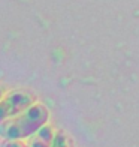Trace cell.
Instances as JSON below:
<instances>
[{
  "mask_svg": "<svg viewBox=\"0 0 139 147\" xmlns=\"http://www.w3.org/2000/svg\"><path fill=\"white\" fill-rule=\"evenodd\" d=\"M54 137H55L54 129L43 125L35 135L29 138V143L25 144H27V147H51Z\"/></svg>",
  "mask_w": 139,
  "mask_h": 147,
  "instance_id": "cell-2",
  "label": "cell"
},
{
  "mask_svg": "<svg viewBox=\"0 0 139 147\" xmlns=\"http://www.w3.org/2000/svg\"><path fill=\"white\" fill-rule=\"evenodd\" d=\"M0 147H27V144L23 143L21 140H6Z\"/></svg>",
  "mask_w": 139,
  "mask_h": 147,
  "instance_id": "cell-4",
  "label": "cell"
},
{
  "mask_svg": "<svg viewBox=\"0 0 139 147\" xmlns=\"http://www.w3.org/2000/svg\"><path fill=\"white\" fill-rule=\"evenodd\" d=\"M48 120V111L42 104H33L27 110L2 122L0 134L6 140H25L42 128Z\"/></svg>",
  "mask_w": 139,
  "mask_h": 147,
  "instance_id": "cell-1",
  "label": "cell"
},
{
  "mask_svg": "<svg viewBox=\"0 0 139 147\" xmlns=\"http://www.w3.org/2000/svg\"><path fill=\"white\" fill-rule=\"evenodd\" d=\"M51 147H69L67 138L64 137V134H61V132H55V137H54V140H52Z\"/></svg>",
  "mask_w": 139,
  "mask_h": 147,
  "instance_id": "cell-3",
  "label": "cell"
}]
</instances>
